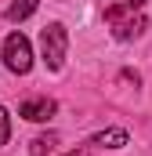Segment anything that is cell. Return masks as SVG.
<instances>
[{
	"mask_svg": "<svg viewBox=\"0 0 152 156\" xmlns=\"http://www.w3.org/2000/svg\"><path fill=\"white\" fill-rule=\"evenodd\" d=\"M4 66L11 73H18V76L33 69V44H29L26 33H11L4 40Z\"/></svg>",
	"mask_w": 152,
	"mask_h": 156,
	"instance_id": "cell-1",
	"label": "cell"
},
{
	"mask_svg": "<svg viewBox=\"0 0 152 156\" xmlns=\"http://www.w3.org/2000/svg\"><path fill=\"white\" fill-rule=\"evenodd\" d=\"M65 47H69V33H65V26L51 22V26L40 33V51H43L47 69H62V62H65Z\"/></svg>",
	"mask_w": 152,
	"mask_h": 156,
	"instance_id": "cell-2",
	"label": "cell"
},
{
	"mask_svg": "<svg viewBox=\"0 0 152 156\" xmlns=\"http://www.w3.org/2000/svg\"><path fill=\"white\" fill-rule=\"evenodd\" d=\"M54 102L51 98H29V102H22L18 105V116H26V120H33V123H43V120H51L54 116Z\"/></svg>",
	"mask_w": 152,
	"mask_h": 156,
	"instance_id": "cell-3",
	"label": "cell"
},
{
	"mask_svg": "<svg viewBox=\"0 0 152 156\" xmlns=\"http://www.w3.org/2000/svg\"><path fill=\"white\" fill-rule=\"evenodd\" d=\"M141 33H145V15H141V11L123 15V18L112 22V37L116 40H130V37H141Z\"/></svg>",
	"mask_w": 152,
	"mask_h": 156,
	"instance_id": "cell-4",
	"label": "cell"
},
{
	"mask_svg": "<svg viewBox=\"0 0 152 156\" xmlns=\"http://www.w3.org/2000/svg\"><path fill=\"white\" fill-rule=\"evenodd\" d=\"M91 145H109V149H119V145H127V131H123V127H109V131H98V134L91 138Z\"/></svg>",
	"mask_w": 152,
	"mask_h": 156,
	"instance_id": "cell-5",
	"label": "cell"
},
{
	"mask_svg": "<svg viewBox=\"0 0 152 156\" xmlns=\"http://www.w3.org/2000/svg\"><path fill=\"white\" fill-rule=\"evenodd\" d=\"M36 4L40 0H11L7 11H4V18H7V22H22V18H29V15L36 11Z\"/></svg>",
	"mask_w": 152,
	"mask_h": 156,
	"instance_id": "cell-6",
	"label": "cell"
},
{
	"mask_svg": "<svg viewBox=\"0 0 152 156\" xmlns=\"http://www.w3.org/2000/svg\"><path fill=\"white\" fill-rule=\"evenodd\" d=\"M145 7V0H123V4H112V7H105V22L112 26L116 18H123V15H134V11H141Z\"/></svg>",
	"mask_w": 152,
	"mask_h": 156,
	"instance_id": "cell-7",
	"label": "cell"
},
{
	"mask_svg": "<svg viewBox=\"0 0 152 156\" xmlns=\"http://www.w3.org/2000/svg\"><path fill=\"white\" fill-rule=\"evenodd\" d=\"M54 134H40V138H33V145H29V156H47L51 149H54Z\"/></svg>",
	"mask_w": 152,
	"mask_h": 156,
	"instance_id": "cell-8",
	"label": "cell"
},
{
	"mask_svg": "<svg viewBox=\"0 0 152 156\" xmlns=\"http://www.w3.org/2000/svg\"><path fill=\"white\" fill-rule=\"evenodd\" d=\"M7 138H11V116H7V109L0 105V145H4Z\"/></svg>",
	"mask_w": 152,
	"mask_h": 156,
	"instance_id": "cell-9",
	"label": "cell"
},
{
	"mask_svg": "<svg viewBox=\"0 0 152 156\" xmlns=\"http://www.w3.org/2000/svg\"><path fill=\"white\" fill-rule=\"evenodd\" d=\"M65 156H94L91 149H73V153H65Z\"/></svg>",
	"mask_w": 152,
	"mask_h": 156,
	"instance_id": "cell-10",
	"label": "cell"
}]
</instances>
